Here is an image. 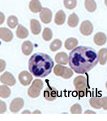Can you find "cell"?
Instances as JSON below:
<instances>
[{"label":"cell","mask_w":107,"mask_h":121,"mask_svg":"<svg viewBox=\"0 0 107 121\" xmlns=\"http://www.w3.org/2000/svg\"><path fill=\"white\" fill-rule=\"evenodd\" d=\"M105 4H106V6L107 7V0H105Z\"/></svg>","instance_id":"obj_39"},{"label":"cell","mask_w":107,"mask_h":121,"mask_svg":"<svg viewBox=\"0 0 107 121\" xmlns=\"http://www.w3.org/2000/svg\"><path fill=\"white\" fill-rule=\"evenodd\" d=\"M43 88V82L40 79H35L28 90V95L31 98H37Z\"/></svg>","instance_id":"obj_4"},{"label":"cell","mask_w":107,"mask_h":121,"mask_svg":"<svg viewBox=\"0 0 107 121\" xmlns=\"http://www.w3.org/2000/svg\"><path fill=\"white\" fill-rule=\"evenodd\" d=\"M7 23L9 28H15V27L17 26V24H18V19H17L15 15H11V16H9L8 19H7Z\"/></svg>","instance_id":"obj_25"},{"label":"cell","mask_w":107,"mask_h":121,"mask_svg":"<svg viewBox=\"0 0 107 121\" xmlns=\"http://www.w3.org/2000/svg\"><path fill=\"white\" fill-rule=\"evenodd\" d=\"M21 49H22V52L24 55H30L32 53L33 50V45L32 42L29 41V40H26L22 44V46H21Z\"/></svg>","instance_id":"obj_14"},{"label":"cell","mask_w":107,"mask_h":121,"mask_svg":"<svg viewBox=\"0 0 107 121\" xmlns=\"http://www.w3.org/2000/svg\"><path fill=\"white\" fill-rule=\"evenodd\" d=\"M93 40L97 45H104L107 40V37L106 34H104L103 32H97V34H95Z\"/></svg>","instance_id":"obj_12"},{"label":"cell","mask_w":107,"mask_h":121,"mask_svg":"<svg viewBox=\"0 0 107 121\" xmlns=\"http://www.w3.org/2000/svg\"><path fill=\"white\" fill-rule=\"evenodd\" d=\"M52 36H53V33H52L51 29L49 28H45L43 30V32H42V38L44 39V40L49 41L52 39Z\"/></svg>","instance_id":"obj_26"},{"label":"cell","mask_w":107,"mask_h":121,"mask_svg":"<svg viewBox=\"0 0 107 121\" xmlns=\"http://www.w3.org/2000/svg\"><path fill=\"white\" fill-rule=\"evenodd\" d=\"M30 28L33 35H38L42 30V26H41L39 21L37 19H31L30 20Z\"/></svg>","instance_id":"obj_15"},{"label":"cell","mask_w":107,"mask_h":121,"mask_svg":"<svg viewBox=\"0 0 107 121\" xmlns=\"http://www.w3.org/2000/svg\"><path fill=\"white\" fill-rule=\"evenodd\" d=\"M11 95V90L7 85L0 86V97L3 99H7Z\"/></svg>","instance_id":"obj_24"},{"label":"cell","mask_w":107,"mask_h":121,"mask_svg":"<svg viewBox=\"0 0 107 121\" xmlns=\"http://www.w3.org/2000/svg\"><path fill=\"white\" fill-rule=\"evenodd\" d=\"M67 23L71 28H75L79 23V18L75 13H72L68 17Z\"/></svg>","instance_id":"obj_19"},{"label":"cell","mask_w":107,"mask_h":121,"mask_svg":"<svg viewBox=\"0 0 107 121\" xmlns=\"http://www.w3.org/2000/svg\"><path fill=\"white\" fill-rule=\"evenodd\" d=\"M84 6L86 10L89 12H93L97 9V3L94 0H85Z\"/></svg>","instance_id":"obj_22"},{"label":"cell","mask_w":107,"mask_h":121,"mask_svg":"<svg viewBox=\"0 0 107 121\" xmlns=\"http://www.w3.org/2000/svg\"><path fill=\"white\" fill-rule=\"evenodd\" d=\"M16 36L19 39H25L28 36V31L23 25L19 24L16 29Z\"/></svg>","instance_id":"obj_16"},{"label":"cell","mask_w":107,"mask_h":121,"mask_svg":"<svg viewBox=\"0 0 107 121\" xmlns=\"http://www.w3.org/2000/svg\"><path fill=\"white\" fill-rule=\"evenodd\" d=\"M0 82L3 84H5L9 86H13L15 84V79L14 76L9 72H5L0 77Z\"/></svg>","instance_id":"obj_6"},{"label":"cell","mask_w":107,"mask_h":121,"mask_svg":"<svg viewBox=\"0 0 107 121\" xmlns=\"http://www.w3.org/2000/svg\"><path fill=\"white\" fill-rule=\"evenodd\" d=\"M102 102V107L104 110H107V97H102L101 98Z\"/></svg>","instance_id":"obj_33"},{"label":"cell","mask_w":107,"mask_h":121,"mask_svg":"<svg viewBox=\"0 0 107 121\" xmlns=\"http://www.w3.org/2000/svg\"><path fill=\"white\" fill-rule=\"evenodd\" d=\"M27 113H28V114H30V111H28V110H26V111H24V112H23V114H27Z\"/></svg>","instance_id":"obj_37"},{"label":"cell","mask_w":107,"mask_h":121,"mask_svg":"<svg viewBox=\"0 0 107 121\" xmlns=\"http://www.w3.org/2000/svg\"><path fill=\"white\" fill-rule=\"evenodd\" d=\"M98 60L101 65H105L107 61V48H102L98 52Z\"/></svg>","instance_id":"obj_21"},{"label":"cell","mask_w":107,"mask_h":121,"mask_svg":"<svg viewBox=\"0 0 107 121\" xmlns=\"http://www.w3.org/2000/svg\"><path fill=\"white\" fill-rule=\"evenodd\" d=\"M58 96V91L55 88L49 86L44 91V97L48 101H54Z\"/></svg>","instance_id":"obj_9"},{"label":"cell","mask_w":107,"mask_h":121,"mask_svg":"<svg viewBox=\"0 0 107 121\" xmlns=\"http://www.w3.org/2000/svg\"><path fill=\"white\" fill-rule=\"evenodd\" d=\"M24 99L21 98H15L11 101V104H10V110L13 113H17L21 110L23 107H24Z\"/></svg>","instance_id":"obj_5"},{"label":"cell","mask_w":107,"mask_h":121,"mask_svg":"<svg viewBox=\"0 0 107 121\" xmlns=\"http://www.w3.org/2000/svg\"><path fill=\"white\" fill-rule=\"evenodd\" d=\"M7 111V105L4 102L0 100V114H3Z\"/></svg>","instance_id":"obj_32"},{"label":"cell","mask_w":107,"mask_h":121,"mask_svg":"<svg viewBox=\"0 0 107 121\" xmlns=\"http://www.w3.org/2000/svg\"><path fill=\"white\" fill-rule=\"evenodd\" d=\"M73 75V70H71V69L67 67H64V69L61 74V77L65 79H68L70 78H71V76Z\"/></svg>","instance_id":"obj_29"},{"label":"cell","mask_w":107,"mask_h":121,"mask_svg":"<svg viewBox=\"0 0 107 121\" xmlns=\"http://www.w3.org/2000/svg\"><path fill=\"white\" fill-rule=\"evenodd\" d=\"M66 19V15L63 11L60 10L58 11L55 15V18H54V23L57 25H63Z\"/></svg>","instance_id":"obj_18"},{"label":"cell","mask_w":107,"mask_h":121,"mask_svg":"<svg viewBox=\"0 0 107 121\" xmlns=\"http://www.w3.org/2000/svg\"><path fill=\"white\" fill-rule=\"evenodd\" d=\"M106 89H107V82H106Z\"/></svg>","instance_id":"obj_40"},{"label":"cell","mask_w":107,"mask_h":121,"mask_svg":"<svg viewBox=\"0 0 107 121\" xmlns=\"http://www.w3.org/2000/svg\"><path fill=\"white\" fill-rule=\"evenodd\" d=\"M74 86L79 97H84L87 91V80L84 76H78L74 79Z\"/></svg>","instance_id":"obj_3"},{"label":"cell","mask_w":107,"mask_h":121,"mask_svg":"<svg viewBox=\"0 0 107 121\" xmlns=\"http://www.w3.org/2000/svg\"><path fill=\"white\" fill-rule=\"evenodd\" d=\"M63 3L66 8L71 10L76 7L77 2L76 0H63Z\"/></svg>","instance_id":"obj_28"},{"label":"cell","mask_w":107,"mask_h":121,"mask_svg":"<svg viewBox=\"0 0 107 121\" xmlns=\"http://www.w3.org/2000/svg\"><path fill=\"white\" fill-rule=\"evenodd\" d=\"M29 9L32 12L38 13L42 10V4H41L39 0H31L29 3Z\"/></svg>","instance_id":"obj_13"},{"label":"cell","mask_w":107,"mask_h":121,"mask_svg":"<svg viewBox=\"0 0 107 121\" xmlns=\"http://www.w3.org/2000/svg\"><path fill=\"white\" fill-rule=\"evenodd\" d=\"M33 80V77L28 72L22 71L19 74V81L23 86H28L31 83Z\"/></svg>","instance_id":"obj_10"},{"label":"cell","mask_w":107,"mask_h":121,"mask_svg":"<svg viewBox=\"0 0 107 121\" xmlns=\"http://www.w3.org/2000/svg\"><path fill=\"white\" fill-rule=\"evenodd\" d=\"M55 61L59 65H67L68 62V56L65 52H58L55 56Z\"/></svg>","instance_id":"obj_17"},{"label":"cell","mask_w":107,"mask_h":121,"mask_svg":"<svg viewBox=\"0 0 107 121\" xmlns=\"http://www.w3.org/2000/svg\"><path fill=\"white\" fill-rule=\"evenodd\" d=\"M54 68V60L43 52H36L29 58L28 69L36 78H45L51 73Z\"/></svg>","instance_id":"obj_2"},{"label":"cell","mask_w":107,"mask_h":121,"mask_svg":"<svg viewBox=\"0 0 107 121\" xmlns=\"http://www.w3.org/2000/svg\"><path fill=\"white\" fill-rule=\"evenodd\" d=\"M5 68H6V62L3 60L0 59V73L2 71H3L5 69Z\"/></svg>","instance_id":"obj_34"},{"label":"cell","mask_w":107,"mask_h":121,"mask_svg":"<svg viewBox=\"0 0 107 121\" xmlns=\"http://www.w3.org/2000/svg\"><path fill=\"white\" fill-rule=\"evenodd\" d=\"M0 39L5 42H10L13 39V34L11 31L7 28H0Z\"/></svg>","instance_id":"obj_11"},{"label":"cell","mask_w":107,"mask_h":121,"mask_svg":"<svg viewBox=\"0 0 107 121\" xmlns=\"http://www.w3.org/2000/svg\"><path fill=\"white\" fill-rule=\"evenodd\" d=\"M78 45V40L75 38H68L65 41V48L67 50H72Z\"/></svg>","instance_id":"obj_20"},{"label":"cell","mask_w":107,"mask_h":121,"mask_svg":"<svg viewBox=\"0 0 107 121\" xmlns=\"http://www.w3.org/2000/svg\"><path fill=\"white\" fill-rule=\"evenodd\" d=\"M95 112H93V111H86L85 112V114H95Z\"/></svg>","instance_id":"obj_36"},{"label":"cell","mask_w":107,"mask_h":121,"mask_svg":"<svg viewBox=\"0 0 107 121\" xmlns=\"http://www.w3.org/2000/svg\"><path fill=\"white\" fill-rule=\"evenodd\" d=\"M61 47H62V41L60 40H58V39H56V40H54V41L50 44V48L51 51L55 52L59 49Z\"/></svg>","instance_id":"obj_27"},{"label":"cell","mask_w":107,"mask_h":121,"mask_svg":"<svg viewBox=\"0 0 107 121\" xmlns=\"http://www.w3.org/2000/svg\"><path fill=\"white\" fill-rule=\"evenodd\" d=\"M63 69H64V66L63 65H59V64H58V65H56L55 66H54V74L57 75V76H61L62 73H63Z\"/></svg>","instance_id":"obj_31"},{"label":"cell","mask_w":107,"mask_h":121,"mask_svg":"<svg viewBox=\"0 0 107 121\" xmlns=\"http://www.w3.org/2000/svg\"><path fill=\"white\" fill-rule=\"evenodd\" d=\"M40 111H35V112H33V114H40Z\"/></svg>","instance_id":"obj_38"},{"label":"cell","mask_w":107,"mask_h":121,"mask_svg":"<svg viewBox=\"0 0 107 121\" xmlns=\"http://www.w3.org/2000/svg\"><path fill=\"white\" fill-rule=\"evenodd\" d=\"M4 19H5L4 14H3V13H2V12H0V25L4 22Z\"/></svg>","instance_id":"obj_35"},{"label":"cell","mask_w":107,"mask_h":121,"mask_svg":"<svg viewBox=\"0 0 107 121\" xmlns=\"http://www.w3.org/2000/svg\"><path fill=\"white\" fill-rule=\"evenodd\" d=\"M79 31L82 33L84 36H89L93 33V26L92 23L88 20H85L82 22L79 28Z\"/></svg>","instance_id":"obj_7"},{"label":"cell","mask_w":107,"mask_h":121,"mask_svg":"<svg viewBox=\"0 0 107 121\" xmlns=\"http://www.w3.org/2000/svg\"><path fill=\"white\" fill-rule=\"evenodd\" d=\"M40 19L42 23H49L52 20V12L49 8L44 7L42 11H40Z\"/></svg>","instance_id":"obj_8"},{"label":"cell","mask_w":107,"mask_h":121,"mask_svg":"<svg viewBox=\"0 0 107 121\" xmlns=\"http://www.w3.org/2000/svg\"><path fill=\"white\" fill-rule=\"evenodd\" d=\"M98 54L88 46H78L70 52L68 63L76 73H86L98 63Z\"/></svg>","instance_id":"obj_1"},{"label":"cell","mask_w":107,"mask_h":121,"mask_svg":"<svg viewBox=\"0 0 107 121\" xmlns=\"http://www.w3.org/2000/svg\"><path fill=\"white\" fill-rule=\"evenodd\" d=\"M82 112V109H81V107L79 104H74L72 107H71V113L72 114H80Z\"/></svg>","instance_id":"obj_30"},{"label":"cell","mask_w":107,"mask_h":121,"mask_svg":"<svg viewBox=\"0 0 107 121\" xmlns=\"http://www.w3.org/2000/svg\"><path fill=\"white\" fill-rule=\"evenodd\" d=\"M89 104L91 107H93L95 109L102 108V102H101V98L98 97H93L89 99Z\"/></svg>","instance_id":"obj_23"}]
</instances>
